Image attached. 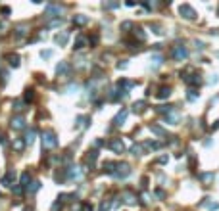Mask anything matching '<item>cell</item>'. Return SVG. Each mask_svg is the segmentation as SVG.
<instances>
[{"label": "cell", "mask_w": 219, "mask_h": 211, "mask_svg": "<svg viewBox=\"0 0 219 211\" xmlns=\"http://www.w3.org/2000/svg\"><path fill=\"white\" fill-rule=\"evenodd\" d=\"M58 146V138L54 131H44L42 133V148H56Z\"/></svg>", "instance_id": "1"}, {"label": "cell", "mask_w": 219, "mask_h": 211, "mask_svg": "<svg viewBox=\"0 0 219 211\" xmlns=\"http://www.w3.org/2000/svg\"><path fill=\"white\" fill-rule=\"evenodd\" d=\"M129 175H131V167H129L127 163H117V167H115V173H114L115 179H127Z\"/></svg>", "instance_id": "2"}, {"label": "cell", "mask_w": 219, "mask_h": 211, "mask_svg": "<svg viewBox=\"0 0 219 211\" xmlns=\"http://www.w3.org/2000/svg\"><path fill=\"white\" fill-rule=\"evenodd\" d=\"M179 14H181L185 19H196V12H194V10H192L188 4L179 6Z\"/></svg>", "instance_id": "3"}, {"label": "cell", "mask_w": 219, "mask_h": 211, "mask_svg": "<svg viewBox=\"0 0 219 211\" xmlns=\"http://www.w3.org/2000/svg\"><path fill=\"white\" fill-rule=\"evenodd\" d=\"M110 148H112V150L115 152V154H121V152L125 150V146H123V142H121V138H114V140H112V142L108 144Z\"/></svg>", "instance_id": "4"}, {"label": "cell", "mask_w": 219, "mask_h": 211, "mask_svg": "<svg viewBox=\"0 0 219 211\" xmlns=\"http://www.w3.org/2000/svg\"><path fill=\"white\" fill-rule=\"evenodd\" d=\"M60 12H62V8L58 4H48L44 14H46V17H54V15H60Z\"/></svg>", "instance_id": "5"}, {"label": "cell", "mask_w": 219, "mask_h": 211, "mask_svg": "<svg viewBox=\"0 0 219 211\" xmlns=\"http://www.w3.org/2000/svg\"><path fill=\"white\" fill-rule=\"evenodd\" d=\"M88 123H91V117H88V115H79L77 119H75V127L77 129H87Z\"/></svg>", "instance_id": "6"}, {"label": "cell", "mask_w": 219, "mask_h": 211, "mask_svg": "<svg viewBox=\"0 0 219 211\" xmlns=\"http://www.w3.org/2000/svg\"><path fill=\"white\" fill-rule=\"evenodd\" d=\"M12 129H15V131H21V129H25V119H23L21 115H15L14 119H12Z\"/></svg>", "instance_id": "7"}, {"label": "cell", "mask_w": 219, "mask_h": 211, "mask_svg": "<svg viewBox=\"0 0 219 211\" xmlns=\"http://www.w3.org/2000/svg\"><path fill=\"white\" fill-rule=\"evenodd\" d=\"M173 58L175 60H185V58H187V48H185V46H177L173 50Z\"/></svg>", "instance_id": "8"}, {"label": "cell", "mask_w": 219, "mask_h": 211, "mask_svg": "<svg viewBox=\"0 0 219 211\" xmlns=\"http://www.w3.org/2000/svg\"><path fill=\"white\" fill-rule=\"evenodd\" d=\"M67 71H69V64L67 61H60V64L56 65V73L58 75H67Z\"/></svg>", "instance_id": "9"}, {"label": "cell", "mask_w": 219, "mask_h": 211, "mask_svg": "<svg viewBox=\"0 0 219 211\" xmlns=\"http://www.w3.org/2000/svg\"><path fill=\"white\" fill-rule=\"evenodd\" d=\"M65 173H67V179H79V177H81V169H79V167H75V165L69 167Z\"/></svg>", "instance_id": "10"}, {"label": "cell", "mask_w": 219, "mask_h": 211, "mask_svg": "<svg viewBox=\"0 0 219 211\" xmlns=\"http://www.w3.org/2000/svg\"><path fill=\"white\" fill-rule=\"evenodd\" d=\"M127 113H129V111H127V110H121V111H119V113H117V115H115V119H114V123H115V125H117V127H119V125H123V121H125V119H127Z\"/></svg>", "instance_id": "11"}, {"label": "cell", "mask_w": 219, "mask_h": 211, "mask_svg": "<svg viewBox=\"0 0 219 211\" xmlns=\"http://www.w3.org/2000/svg\"><path fill=\"white\" fill-rule=\"evenodd\" d=\"M14 179H15V173H14V171H10V173L6 175L4 179H2V184H4V186H12V182H14Z\"/></svg>", "instance_id": "12"}, {"label": "cell", "mask_w": 219, "mask_h": 211, "mask_svg": "<svg viewBox=\"0 0 219 211\" xmlns=\"http://www.w3.org/2000/svg\"><path fill=\"white\" fill-rule=\"evenodd\" d=\"M67 38H69V35H67V33H62V35H56V37H54V41H56V44L64 46L65 42H67Z\"/></svg>", "instance_id": "13"}, {"label": "cell", "mask_w": 219, "mask_h": 211, "mask_svg": "<svg viewBox=\"0 0 219 211\" xmlns=\"http://www.w3.org/2000/svg\"><path fill=\"white\" fill-rule=\"evenodd\" d=\"M123 202L129 203V205H135V203H137V198L133 196L131 192H123Z\"/></svg>", "instance_id": "14"}, {"label": "cell", "mask_w": 219, "mask_h": 211, "mask_svg": "<svg viewBox=\"0 0 219 211\" xmlns=\"http://www.w3.org/2000/svg\"><path fill=\"white\" fill-rule=\"evenodd\" d=\"M85 44H87V38L85 37H77V41H75V50H81V48H85Z\"/></svg>", "instance_id": "15"}, {"label": "cell", "mask_w": 219, "mask_h": 211, "mask_svg": "<svg viewBox=\"0 0 219 211\" xmlns=\"http://www.w3.org/2000/svg\"><path fill=\"white\" fill-rule=\"evenodd\" d=\"M87 21H88L87 15H83V14H79V15H75V17H73V23H75V25H85Z\"/></svg>", "instance_id": "16"}, {"label": "cell", "mask_w": 219, "mask_h": 211, "mask_svg": "<svg viewBox=\"0 0 219 211\" xmlns=\"http://www.w3.org/2000/svg\"><path fill=\"white\" fill-rule=\"evenodd\" d=\"M115 167H117V163H112V161H108V163H104V171L110 175H114L115 173Z\"/></svg>", "instance_id": "17"}, {"label": "cell", "mask_w": 219, "mask_h": 211, "mask_svg": "<svg viewBox=\"0 0 219 211\" xmlns=\"http://www.w3.org/2000/svg\"><path fill=\"white\" fill-rule=\"evenodd\" d=\"M8 64L14 65V67H18V65H19V56L18 54H10L8 56Z\"/></svg>", "instance_id": "18"}, {"label": "cell", "mask_w": 219, "mask_h": 211, "mask_svg": "<svg viewBox=\"0 0 219 211\" xmlns=\"http://www.w3.org/2000/svg\"><path fill=\"white\" fill-rule=\"evenodd\" d=\"M165 121H169V125H177V121H179V113H173V111H171V113L165 117Z\"/></svg>", "instance_id": "19"}, {"label": "cell", "mask_w": 219, "mask_h": 211, "mask_svg": "<svg viewBox=\"0 0 219 211\" xmlns=\"http://www.w3.org/2000/svg\"><path fill=\"white\" fill-rule=\"evenodd\" d=\"M169 94H171V90H169L167 87H164L160 92H158V98H160V100H165V98H169Z\"/></svg>", "instance_id": "20"}, {"label": "cell", "mask_w": 219, "mask_h": 211, "mask_svg": "<svg viewBox=\"0 0 219 211\" xmlns=\"http://www.w3.org/2000/svg\"><path fill=\"white\" fill-rule=\"evenodd\" d=\"M14 148L18 152H23V148H25V140H21V138H15L14 140Z\"/></svg>", "instance_id": "21"}, {"label": "cell", "mask_w": 219, "mask_h": 211, "mask_svg": "<svg viewBox=\"0 0 219 211\" xmlns=\"http://www.w3.org/2000/svg\"><path fill=\"white\" fill-rule=\"evenodd\" d=\"M29 180H31V175H29V171H25L21 175V186H27L29 188Z\"/></svg>", "instance_id": "22"}, {"label": "cell", "mask_w": 219, "mask_h": 211, "mask_svg": "<svg viewBox=\"0 0 219 211\" xmlns=\"http://www.w3.org/2000/svg\"><path fill=\"white\" fill-rule=\"evenodd\" d=\"M35 134H36V133L31 129V131L25 134V144H33V142H35Z\"/></svg>", "instance_id": "23"}, {"label": "cell", "mask_w": 219, "mask_h": 211, "mask_svg": "<svg viewBox=\"0 0 219 211\" xmlns=\"http://www.w3.org/2000/svg\"><path fill=\"white\" fill-rule=\"evenodd\" d=\"M96 157H98V152H96V150L88 152V156H87V163H91V165H92V163L96 161Z\"/></svg>", "instance_id": "24"}, {"label": "cell", "mask_w": 219, "mask_h": 211, "mask_svg": "<svg viewBox=\"0 0 219 211\" xmlns=\"http://www.w3.org/2000/svg\"><path fill=\"white\" fill-rule=\"evenodd\" d=\"M161 64H164V58H161V56H158V54L152 56V65H154V67H158V65H161Z\"/></svg>", "instance_id": "25"}, {"label": "cell", "mask_w": 219, "mask_h": 211, "mask_svg": "<svg viewBox=\"0 0 219 211\" xmlns=\"http://www.w3.org/2000/svg\"><path fill=\"white\" fill-rule=\"evenodd\" d=\"M144 108H146V104H144L142 100H140V102H135V104H133V111H138V113H140Z\"/></svg>", "instance_id": "26"}, {"label": "cell", "mask_w": 219, "mask_h": 211, "mask_svg": "<svg viewBox=\"0 0 219 211\" xmlns=\"http://www.w3.org/2000/svg\"><path fill=\"white\" fill-rule=\"evenodd\" d=\"M196 98H198V92H196V90H188V92H187V100L194 102Z\"/></svg>", "instance_id": "27"}, {"label": "cell", "mask_w": 219, "mask_h": 211, "mask_svg": "<svg viewBox=\"0 0 219 211\" xmlns=\"http://www.w3.org/2000/svg\"><path fill=\"white\" fill-rule=\"evenodd\" d=\"M41 188V182H39V180H35V182H31V186H29V192H36V190Z\"/></svg>", "instance_id": "28"}, {"label": "cell", "mask_w": 219, "mask_h": 211, "mask_svg": "<svg viewBox=\"0 0 219 211\" xmlns=\"http://www.w3.org/2000/svg\"><path fill=\"white\" fill-rule=\"evenodd\" d=\"M25 25H18V27H15V35H18V37H23V35H25Z\"/></svg>", "instance_id": "29"}, {"label": "cell", "mask_w": 219, "mask_h": 211, "mask_svg": "<svg viewBox=\"0 0 219 211\" xmlns=\"http://www.w3.org/2000/svg\"><path fill=\"white\" fill-rule=\"evenodd\" d=\"M33 98H35V92H33V90H25V96H23V100H25V102H31Z\"/></svg>", "instance_id": "30"}, {"label": "cell", "mask_w": 219, "mask_h": 211, "mask_svg": "<svg viewBox=\"0 0 219 211\" xmlns=\"http://www.w3.org/2000/svg\"><path fill=\"white\" fill-rule=\"evenodd\" d=\"M135 37H138V41H144L146 35L142 33V29H135Z\"/></svg>", "instance_id": "31"}, {"label": "cell", "mask_w": 219, "mask_h": 211, "mask_svg": "<svg viewBox=\"0 0 219 211\" xmlns=\"http://www.w3.org/2000/svg\"><path fill=\"white\" fill-rule=\"evenodd\" d=\"M0 83L2 85L8 83V73H6V71H0Z\"/></svg>", "instance_id": "32"}, {"label": "cell", "mask_w": 219, "mask_h": 211, "mask_svg": "<svg viewBox=\"0 0 219 211\" xmlns=\"http://www.w3.org/2000/svg\"><path fill=\"white\" fill-rule=\"evenodd\" d=\"M188 81H190L192 85H200V83H202V79L198 77V75H192V79H188Z\"/></svg>", "instance_id": "33"}, {"label": "cell", "mask_w": 219, "mask_h": 211, "mask_svg": "<svg viewBox=\"0 0 219 211\" xmlns=\"http://www.w3.org/2000/svg\"><path fill=\"white\" fill-rule=\"evenodd\" d=\"M14 110H15V111H21V110H25V106H23V102H15V104H14Z\"/></svg>", "instance_id": "34"}, {"label": "cell", "mask_w": 219, "mask_h": 211, "mask_svg": "<svg viewBox=\"0 0 219 211\" xmlns=\"http://www.w3.org/2000/svg\"><path fill=\"white\" fill-rule=\"evenodd\" d=\"M41 56L44 58V60H48V58H52V50H42Z\"/></svg>", "instance_id": "35"}, {"label": "cell", "mask_w": 219, "mask_h": 211, "mask_svg": "<svg viewBox=\"0 0 219 211\" xmlns=\"http://www.w3.org/2000/svg\"><path fill=\"white\" fill-rule=\"evenodd\" d=\"M150 129H152V131H154V133H156V134H165V133H164V129H160V127H156V125H152V127H150Z\"/></svg>", "instance_id": "36"}, {"label": "cell", "mask_w": 219, "mask_h": 211, "mask_svg": "<svg viewBox=\"0 0 219 211\" xmlns=\"http://www.w3.org/2000/svg\"><path fill=\"white\" fill-rule=\"evenodd\" d=\"M131 152H133V156H140V146H133Z\"/></svg>", "instance_id": "37"}, {"label": "cell", "mask_w": 219, "mask_h": 211, "mask_svg": "<svg viewBox=\"0 0 219 211\" xmlns=\"http://www.w3.org/2000/svg\"><path fill=\"white\" fill-rule=\"evenodd\" d=\"M104 8H117V2H104Z\"/></svg>", "instance_id": "38"}, {"label": "cell", "mask_w": 219, "mask_h": 211, "mask_svg": "<svg viewBox=\"0 0 219 211\" xmlns=\"http://www.w3.org/2000/svg\"><path fill=\"white\" fill-rule=\"evenodd\" d=\"M23 192V186L19 184V186H14V194H21Z\"/></svg>", "instance_id": "39"}, {"label": "cell", "mask_w": 219, "mask_h": 211, "mask_svg": "<svg viewBox=\"0 0 219 211\" xmlns=\"http://www.w3.org/2000/svg\"><path fill=\"white\" fill-rule=\"evenodd\" d=\"M106 209H110V203H108V202H102V205H100V211H106Z\"/></svg>", "instance_id": "40"}, {"label": "cell", "mask_w": 219, "mask_h": 211, "mask_svg": "<svg viewBox=\"0 0 219 211\" xmlns=\"http://www.w3.org/2000/svg\"><path fill=\"white\" fill-rule=\"evenodd\" d=\"M88 42H91V44H96V42H98V37H96V35H92V37L88 38Z\"/></svg>", "instance_id": "41"}, {"label": "cell", "mask_w": 219, "mask_h": 211, "mask_svg": "<svg viewBox=\"0 0 219 211\" xmlns=\"http://www.w3.org/2000/svg\"><path fill=\"white\" fill-rule=\"evenodd\" d=\"M58 25H62V19H56V21L50 23V27H58Z\"/></svg>", "instance_id": "42"}, {"label": "cell", "mask_w": 219, "mask_h": 211, "mask_svg": "<svg viewBox=\"0 0 219 211\" xmlns=\"http://www.w3.org/2000/svg\"><path fill=\"white\" fill-rule=\"evenodd\" d=\"M217 83V75H211V79H210V85H215Z\"/></svg>", "instance_id": "43"}, {"label": "cell", "mask_w": 219, "mask_h": 211, "mask_svg": "<svg viewBox=\"0 0 219 211\" xmlns=\"http://www.w3.org/2000/svg\"><path fill=\"white\" fill-rule=\"evenodd\" d=\"M121 27H123V29H131V27H133V25H131V21H125V23H123V25H121Z\"/></svg>", "instance_id": "44"}, {"label": "cell", "mask_w": 219, "mask_h": 211, "mask_svg": "<svg viewBox=\"0 0 219 211\" xmlns=\"http://www.w3.org/2000/svg\"><path fill=\"white\" fill-rule=\"evenodd\" d=\"M4 144H6V138H4V134L0 133V146H4Z\"/></svg>", "instance_id": "45"}, {"label": "cell", "mask_w": 219, "mask_h": 211, "mask_svg": "<svg viewBox=\"0 0 219 211\" xmlns=\"http://www.w3.org/2000/svg\"><path fill=\"white\" fill-rule=\"evenodd\" d=\"M211 179H213V175H210V173L204 175V180H211Z\"/></svg>", "instance_id": "46"}]
</instances>
